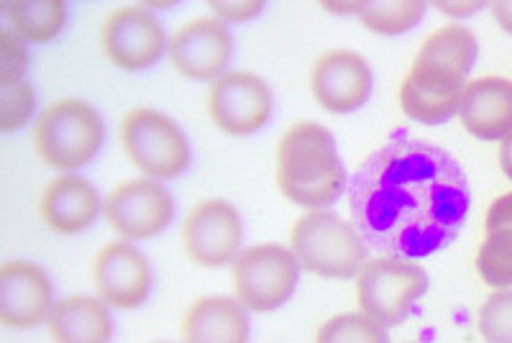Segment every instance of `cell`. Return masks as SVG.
Returning <instances> with one entry per match:
<instances>
[{
  "mask_svg": "<svg viewBox=\"0 0 512 343\" xmlns=\"http://www.w3.org/2000/svg\"><path fill=\"white\" fill-rule=\"evenodd\" d=\"M354 223L382 254L425 259L454 244L472 190L446 149L415 136H392L349 180Z\"/></svg>",
  "mask_w": 512,
  "mask_h": 343,
  "instance_id": "1",
  "label": "cell"
},
{
  "mask_svg": "<svg viewBox=\"0 0 512 343\" xmlns=\"http://www.w3.org/2000/svg\"><path fill=\"white\" fill-rule=\"evenodd\" d=\"M274 180L282 198L297 208H331L349 187V175L328 126L315 121L292 123L277 144Z\"/></svg>",
  "mask_w": 512,
  "mask_h": 343,
  "instance_id": "2",
  "label": "cell"
},
{
  "mask_svg": "<svg viewBox=\"0 0 512 343\" xmlns=\"http://www.w3.org/2000/svg\"><path fill=\"white\" fill-rule=\"evenodd\" d=\"M300 269L320 280H354L369 259V244L354 221L331 208L303 210L290 228V241Z\"/></svg>",
  "mask_w": 512,
  "mask_h": 343,
  "instance_id": "3",
  "label": "cell"
},
{
  "mask_svg": "<svg viewBox=\"0 0 512 343\" xmlns=\"http://www.w3.org/2000/svg\"><path fill=\"white\" fill-rule=\"evenodd\" d=\"M34 152L57 175H70L98 157L105 126L98 108L80 98L54 100L34 121Z\"/></svg>",
  "mask_w": 512,
  "mask_h": 343,
  "instance_id": "4",
  "label": "cell"
},
{
  "mask_svg": "<svg viewBox=\"0 0 512 343\" xmlns=\"http://www.w3.org/2000/svg\"><path fill=\"white\" fill-rule=\"evenodd\" d=\"M118 144L128 162L141 177L157 182H172L190 167L192 149L185 128L169 113L139 105L118 121Z\"/></svg>",
  "mask_w": 512,
  "mask_h": 343,
  "instance_id": "5",
  "label": "cell"
},
{
  "mask_svg": "<svg viewBox=\"0 0 512 343\" xmlns=\"http://www.w3.org/2000/svg\"><path fill=\"white\" fill-rule=\"evenodd\" d=\"M428 272L418 259L377 254L354 277L356 305L382 328L400 326L428 292Z\"/></svg>",
  "mask_w": 512,
  "mask_h": 343,
  "instance_id": "6",
  "label": "cell"
},
{
  "mask_svg": "<svg viewBox=\"0 0 512 343\" xmlns=\"http://www.w3.org/2000/svg\"><path fill=\"white\" fill-rule=\"evenodd\" d=\"M300 272V262L287 244L264 241L246 246L231 264L233 297L249 313H274L292 300Z\"/></svg>",
  "mask_w": 512,
  "mask_h": 343,
  "instance_id": "7",
  "label": "cell"
},
{
  "mask_svg": "<svg viewBox=\"0 0 512 343\" xmlns=\"http://www.w3.org/2000/svg\"><path fill=\"white\" fill-rule=\"evenodd\" d=\"M103 218L121 241H152L175 221V198L164 182L123 180L103 200Z\"/></svg>",
  "mask_w": 512,
  "mask_h": 343,
  "instance_id": "8",
  "label": "cell"
},
{
  "mask_svg": "<svg viewBox=\"0 0 512 343\" xmlns=\"http://www.w3.org/2000/svg\"><path fill=\"white\" fill-rule=\"evenodd\" d=\"M103 57L123 72H144L169 49V34L152 8L144 3L113 8L100 24Z\"/></svg>",
  "mask_w": 512,
  "mask_h": 343,
  "instance_id": "9",
  "label": "cell"
},
{
  "mask_svg": "<svg viewBox=\"0 0 512 343\" xmlns=\"http://www.w3.org/2000/svg\"><path fill=\"white\" fill-rule=\"evenodd\" d=\"M205 111L213 126L233 139L259 134L274 113V93L262 75L251 70H228L210 82Z\"/></svg>",
  "mask_w": 512,
  "mask_h": 343,
  "instance_id": "10",
  "label": "cell"
},
{
  "mask_svg": "<svg viewBox=\"0 0 512 343\" xmlns=\"http://www.w3.org/2000/svg\"><path fill=\"white\" fill-rule=\"evenodd\" d=\"M180 241L192 264L205 269L231 267L244 251L241 213L223 198L200 200L182 221Z\"/></svg>",
  "mask_w": 512,
  "mask_h": 343,
  "instance_id": "11",
  "label": "cell"
},
{
  "mask_svg": "<svg viewBox=\"0 0 512 343\" xmlns=\"http://www.w3.org/2000/svg\"><path fill=\"white\" fill-rule=\"evenodd\" d=\"M477 57L474 31L464 24H446L425 36L405 77L438 93H464Z\"/></svg>",
  "mask_w": 512,
  "mask_h": 343,
  "instance_id": "12",
  "label": "cell"
},
{
  "mask_svg": "<svg viewBox=\"0 0 512 343\" xmlns=\"http://www.w3.org/2000/svg\"><path fill=\"white\" fill-rule=\"evenodd\" d=\"M90 272L95 295L111 310H136L152 295V264L131 241L118 239L100 246Z\"/></svg>",
  "mask_w": 512,
  "mask_h": 343,
  "instance_id": "13",
  "label": "cell"
},
{
  "mask_svg": "<svg viewBox=\"0 0 512 343\" xmlns=\"http://www.w3.org/2000/svg\"><path fill=\"white\" fill-rule=\"evenodd\" d=\"M310 95L333 116H346L372 98L374 72L367 57L354 49H328L310 67Z\"/></svg>",
  "mask_w": 512,
  "mask_h": 343,
  "instance_id": "14",
  "label": "cell"
},
{
  "mask_svg": "<svg viewBox=\"0 0 512 343\" xmlns=\"http://www.w3.org/2000/svg\"><path fill=\"white\" fill-rule=\"evenodd\" d=\"M167 57L190 82H213L228 72L233 57V36L216 16L187 18L169 34Z\"/></svg>",
  "mask_w": 512,
  "mask_h": 343,
  "instance_id": "15",
  "label": "cell"
},
{
  "mask_svg": "<svg viewBox=\"0 0 512 343\" xmlns=\"http://www.w3.org/2000/svg\"><path fill=\"white\" fill-rule=\"evenodd\" d=\"M54 285L47 269L26 259L0 264V323L13 331L47 326L54 308Z\"/></svg>",
  "mask_w": 512,
  "mask_h": 343,
  "instance_id": "16",
  "label": "cell"
},
{
  "mask_svg": "<svg viewBox=\"0 0 512 343\" xmlns=\"http://www.w3.org/2000/svg\"><path fill=\"white\" fill-rule=\"evenodd\" d=\"M103 200L98 187L77 172L54 175L39 192L41 223L59 236H77L88 231L103 216Z\"/></svg>",
  "mask_w": 512,
  "mask_h": 343,
  "instance_id": "17",
  "label": "cell"
},
{
  "mask_svg": "<svg viewBox=\"0 0 512 343\" xmlns=\"http://www.w3.org/2000/svg\"><path fill=\"white\" fill-rule=\"evenodd\" d=\"M456 116L474 139L502 141L512 131V80L500 75L469 80Z\"/></svg>",
  "mask_w": 512,
  "mask_h": 343,
  "instance_id": "18",
  "label": "cell"
},
{
  "mask_svg": "<svg viewBox=\"0 0 512 343\" xmlns=\"http://www.w3.org/2000/svg\"><path fill=\"white\" fill-rule=\"evenodd\" d=\"M249 310L233 295L198 297L185 310L180 343H249Z\"/></svg>",
  "mask_w": 512,
  "mask_h": 343,
  "instance_id": "19",
  "label": "cell"
},
{
  "mask_svg": "<svg viewBox=\"0 0 512 343\" xmlns=\"http://www.w3.org/2000/svg\"><path fill=\"white\" fill-rule=\"evenodd\" d=\"M52 343H111L113 313L98 295H67L49 313Z\"/></svg>",
  "mask_w": 512,
  "mask_h": 343,
  "instance_id": "20",
  "label": "cell"
},
{
  "mask_svg": "<svg viewBox=\"0 0 512 343\" xmlns=\"http://www.w3.org/2000/svg\"><path fill=\"white\" fill-rule=\"evenodd\" d=\"M474 267L479 280L492 290L512 287V192H502L489 203Z\"/></svg>",
  "mask_w": 512,
  "mask_h": 343,
  "instance_id": "21",
  "label": "cell"
},
{
  "mask_svg": "<svg viewBox=\"0 0 512 343\" xmlns=\"http://www.w3.org/2000/svg\"><path fill=\"white\" fill-rule=\"evenodd\" d=\"M0 13L6 29L26 44H52L67 26L70 6L64 0H6L0 3Z\"/></svg>",
  "mask_w": 512,
  "mask_h": 343,
  "instance_id": "22",
  "label": "cell"
},
{
  "mask_svg": "<svg viewBox=\"0 0 512 343\" xmlns=\"http://www.w3.org/2000/svg\"><path fill=\"white\" fill-rule=\"evenodd\" d=\"M425 11L428 3L420 0H390V3L361 0L356 21L377 36H402L423 21Z\"/></svg>",
  "mask_w": 512,
  "mask_h": 343,
  "instance_id": "23",
  "label": "cell"
},
{
  "mask_svg": "<svg viewBox=\"0 0 512 343\" xmlns=\"http://www.w3.org/2000/svg\"><path fill=\"white\" fill-rule=\"evenodd\" d=\"M315 343H390L387 341V328L374 323L372 318L351 310V313H338L328 318L315 333Z\"/></svg>",
  "mask_w": 512,
  "mask_h": 343,
  "instance_id": "24",
  "label": "cell"
},
{
  "mask_svg": "<svg viewBox=\"0 0 512 343\" xmlns=\"http://www.w3.org/2000/svg\"><path fill=\"white\" fill-rule=\"evenodd\" d=\"M36 118L34 85L29 80L0 82V134H16Z\"/></svg>",
  "mask_w": 512,
  "mask_h": 343,
  "instance_id": "25",
  "label": "cell"
},
{
  "mask_svg": "<svg viewBox=\"0 0 512 343\" xmlns=\"http://www.w3.org/2000/svg\"><path fill=\"white\" fill-rule=\"evenodd\" d=\"M477 328L484 343H512V287L495 290L477 313Z\"/></svg>",
  "mask_w": 512,
  "mask_h": 343,
  "instance_id": "26",
  "label": "cell"
},
{
  "mask_svg": "<svg viewBox=\"0 0 512 343\" xmlns=\"http://www.w3.org/2000/svg\"><path fill=\"white\" fill-rule=\"evenodd\" d=\"M31 52L24 39H18L11 29H0V82L26 80Z\"/></svg>",
  "mask_w": 512,
  "mask_h": 343,
  "instance_id": "27",
  "label": "cell"
},
{
  "mask_svg": "<svg viewBox=\"0 0 512 343\" xmlns=\"http://www.w3.org/2000/svg\"><path fill=\"white\" fill-rule=\"evenodd\" d=\"M210 16H216L223 24H246V21H254L256 16H262L264 3L262 0H216L210 3Z\"/></svg>",
  "mask_w": 512,
  "mask_h": 343,
  "instance_id": "28",
  "label": "cell"
},
{
  "mask_svg": "<svg viewBox=\"0 0 512 343\" xmlns=\"http://www.w3.org/2000/svg\"><path fill=\"white\" fill-rule=\"evenodd\" d=\"M433 8L443 13V16H451V18H466L472 16V13L482 11L484 3H436Z\"/></svg>",
  "mask_w": 512,
  "mask_h": 343,
  "instance_id": "29",
  "label": "cell"
},
{
  "mask_svg": "<svg viewBox=\"0 0 512 343\" xmlns=\"http://www.w3.org/2000/svg\"><path fill=\"white\" fill-rule=\"evenodd\" d=\"M492 16H495L497 26H500L505 34H512V0H497L489 6Z\"/></svg>",
  "mask_w": 512,
  "mask_h": 343,
  "instance_id": "30",
  "label": "cell"
},
{
  "mask_svg": "<svg viewBox=\"0 0 512 343\" xmlns=\"http://www.w3.org/2000/svg\"><path fill=\"white\" fill-rule=\"evenodd\" d=\"M497 159H500V167H502V172H505V177L512 182V131L500 141Z\"/></svg>",
  "mask_w": 512,
  "mask_h": 343,
  "instance_id": "31",
  "label": "cell"
},
{
  "mask_svg": "<svg viewBox=\"0 0 512 343\" xmlns=\"http://www.w3.org/2000/svg\"><path fill=\"white\" fill-rule=\"evenodd\" d=\"M359 6L361 3H338V0H331V3H320V8L328 13H333V16H354L359 13Z\"/></svg>",
  "mask_w": 512,
  "mask_h": 343,
  "instance_id": "32",
  "label": "cell"
},
{
  "mask_svg": "<svg viewBox=\"0 0 512 343\" xmlns=\"http://www.w3.org/2000/svg\"><path fill=\"white\" fill-rule=\"evenodd\" d=\"M152 343H169V341H152Z\"/></svg>",
  "mask_w": 512,
  "mask_h": 343,
  "instance_id": "33",
  "label": "cell"
}]
</instances>
